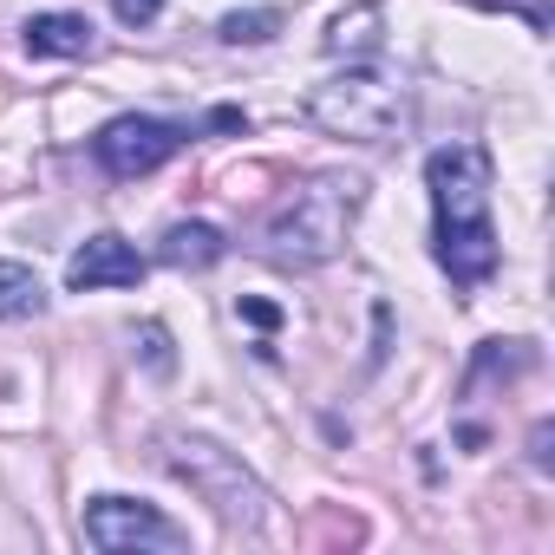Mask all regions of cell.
I'll return each mask as SVG.
<instances>
[{"label": "cell", "mask_w": 555, "mask_h": 555, "mask_svg": "<svg viewBox=\"0 0 555 555\" xmlns=\"http://www.w3.org/2000/svg\"><path fill=\"white\" fill-rule=\"evenodd\" d=\"M425 183H431V242H438V268L457 288H483L496 274V222H490V151L477 144H444L425 157Z\"/></svg>", "instance_id": "1"}, {"label": "cell", "mask_w": 555, "mask_h": 555, "mask_svg": "<svg viewBox=\"0 0 555 555\" xmlns=\"http://www.w3.org/2000/svg\"><path fill=\"white\" fill-rule=\"evenodd\" d=\"M366 203V177H347V170H321L308 177L282 209H274L261 222V248L268 261H282V268H321L347 248V229Z\"/></svg>", "instance_id": "2"}, {"label": "cell", "mask_w": 555, "mask_h": 555, "mask_svg": "<svg viewBox=\"0 0 555 555\" xmlns=\"http://www.w3.org/2000/svg\"><path fill=\"white\" fill-rule=\"evenodd\" d=\"M308 118L321 131H334V138H353V144H392L405 131L412 105H405L399 79H386L373 66H347L340 79L308 92Z\"/></svg>", "instance_id": "3"}, {"label": "cell", "mask_w": 555, "mask_h": 555, "mask_svg": "<svg viewBox=\"0 0 555 555\" xmlns=\"http://www.w3.org/2000/svg\"><path fill=\"white\" fill-rule=\"evenodd\" d=\"M170 470L229 522V529H261V516H268V490L229 457V451H216V444H203V438H177L170 444Z\"/></svg>", "instance_id": "4"}, {"label": "cell", "mask_w": 555, "mask_h": 555, "mask_svg": "<svg viewBox=\"0 0 555 555\" xmlns=\"http://www.w3.org/2000/svg\"><path fill=\"white\" fill-rule=\"evenodd\" d=\"M183 125H164V118H112L99 138H92V157L105 177L131 183V177H151L157 164H170L183 151Z\"/></svg>", "instance_id": "5"}, {"label": "cell", "mask_w": 555, "mask_h": 555, "mask_svg": "<svg viewBox=\"0 0 555 555\" xmlns=\"http://www.w3.org/2000/svg\"><path fill=\"white\" fill-rule=\"evenodd\" d=\"M86 542L118 555V548H183V529L151 509V503H131V496H92L86 503Z\"/></svg>", "instance_id": "6"}, {"label": "cell", "mask_w": 555, "mask_h": 555, "mask_svg": "<svg viewBox=\"0 0 555 555\" xmlns=\"http://www.w3.org/2000/svg\"><path fill=\"white\" fill-rule=\"evenodd\" d=\"M66 282H73L79 295H92V288H138V282H144V255H138L125 235H92V242L66 261Z\"/></svg>", "instance_id": "7"}, {"label": "cell", "mask_w": 555, "mask_h": 555, "mask_svg": "<svg viewBox=\"0 0 555 555\" xmlns=\"http://www.w3.org/2000/svg\"><path fill=\"white\" fill-rule=\"evenodd\" d=\"M21 40H27L34 60H92V53H99L86 14H34V21L21 27Z\"/></svg>", "instance_id": "8"}, {"label": "cell", "mask_w": 555, "mask_h": 555, "mask_svg": "<svg viewBox=\"0 0 555 555\" xmlns=\"http://www.w3.org/2000/svg\"><path fill=\"white\" fill-rule=\"evenodd\" d=\"M47 314V288L27 261H0V321H40Z\"/></svg>", "instance_id": "9"}, {"label": "cell", "mask_w": 555, "mask_h": 555, "mask_svg": "<svg viewBox=\"0 0 555 555\" xmlns=\"http://www.w3.org/2000/svg\"><path fill=\"white\" fill-rule=\"evenodd\" d=\"M222 248H229L222 229H209V222H177L157 255H164L170 268H209V261H222Z\"/></svg>", "instance_id": "10"}, {"label": "cell", "mask_w": 555, "mask_h": 555, "mask_svg": "<svg viewBox=\"0 0 555 555\" xmlns=\"http://www.w3.org/2000/svg\"><path fill=\"white\" fill-rule=\"evenodd\" d=\"M274 27H282V14H274V8H255V14H229L216 34H222L229 47H261V40H274Z\"/></svg>", "instance_id": "11"}, {"label": "cell", "mask_w": 555, "mask_h": 555, "mask_svg": "<svg viewBox=\"0 0 555 555\" xmlns=\"http://www.w3.org/2000/svg\"><path fill=\"white\" fill-rule=\"evenodd\" d=\"M373 27H379V14H373V8H366V14H353V21H334L327 53H347V47H353V53H373V47H379V34H373Z\"/></svg>", "instance_id": "12"}, {"label": "cell", "mask_w": 555, "mask_h": 555, "mask_svg": "<svg viewBox=\"0 0 555 555\" xmlns=\"http://www.w3.org/2000/svg\"><path fill=\"white\" fill-rule=\"evenodd\" d=\"M138 340H144V360H151V373H170V366H177V360H170V334H164L157 321H151Z\"/></svg>", "instance_id": "13"}, {"label": "cell", "mask_w": 555, "mask_h": 555, "mask_svg": "<svg viewBox=\"0 0 555 555\" xmlns=\"http://www.w3.org/2000/svg\"><path fill=\"white\" fill-rule=\"evenodd\" d=\"M112 14H118L125 27H151V21L164 14V0H112Z\"/></svg>", "instance_id": "14"}, {"label": "cell", "mask_w": 555, "mask_h": 555, "mask_svg": "<svg viewBox=\"0 0 555 555\" xmlns=\"http://www.w3.org/2000/svg\"><path fill=\"white\" fill-rule=\"evenodd\" d=\"M242 314H248L255 327H282V308H268V301H242Z\"/></svg>", "instance_id": "15"}, {"label": "cell", "mask_w": 555, "mask_h": 555, "mask_svg": "<svg viewBox=\"0 0 555 555\" xmlns=\"http://www.w3.org/2000/svg\"><path fill=\"white\" fill-rule=\"evenodd\" d=\"M209 131H242V112H235V105H222V112H209Z\"/></svg>", "instance_id": "16"}, {"label": "cell", "mask_w": 555, "mask_h": 555, "mask_svg": "<svg viewBox=\"0 0 555 555\" xmlns=\"http://www.w3.org/2000/svg\"><path fill=\"white\" fill-rule=\"evenodd\" d=\"M529 457H535V470H548V425H535V438H529Z\"/></svg>", "instance_id": "17"}, {"label": "cell", "mask_w": 555, "mask_h": 555, "mask_svg": "<svg viewBox=\"0 0 555 555\" xmlns=\"http://www.w3.org/2000/svg\"><path fill=\"white\" fill-rule=\"evenodd\" d=\"M490 8H529V21L542 27V8H535V0H490Z\"/></svg>", "instance_id": "18"}]
</instances>
